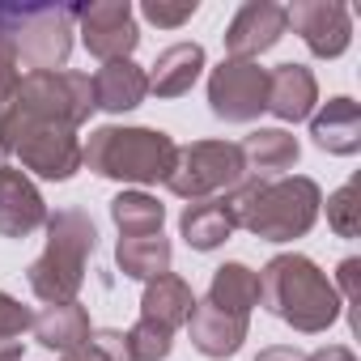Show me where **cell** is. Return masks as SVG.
I'll return each instance as SVG.
<instances>
[{
	"label": "cell",
	"instance_id": "cell-5",
	"mask_svg": "<svg viewBox=\"0 0 361 361\" xmlns=\"http://www.w3.org/2000/svg\"><path fill=\"white\" fill-rule=\"evenodd\" d=\"M243 178H247V166H243V149L234 140H192L174 153L166 188H170V196L196 204V200L234 192Z\"/></svg>",
	"mask_w": 361,
	"mask_h": 361
},
{
	"label": "cell",
	"instance_id": "cell-6",
	"mask_svg": "<svg viewBox=\"0 0 361 361\" xmlns=\"http://www.w3.org/2000/svg\"><path fill=\"white\" fill-rule=\"evenodd\" d=\"M9 111H13L18 119H43V123L81 128V123L94 115V85H90V77L77 73V68L26 73Z\"/></svg>",
	"mask_w": 361,
	"mask_h": 361
},
{
	"label": "cell",
	"instance_id": "cell-9",
	"mask_svg": "<svg viewBox=\"0 0 361 361\" xmlns=\"http://www.w3.org/2000/svg\"><path fill=\"white\" fill-rule=\"evenodd\" d=\"M73 18L81 22V43L102 64L132 60L140 43V26L128 0H94V5H73Z\"/></svg>",
	"mask_w": 361,
	"mask_h": 361
},
{
	"label": "cell",
	"instance_id": "cell-29",
	"mask_svg": "<svg viewBox=\"0 0 361 361\" xmlns=\"http://www.w3.org/2000/svg\"><path fill=\"white\" fill-rule=\"evenodd\" d=\"M30 323H35V310L0 289V340H22L30 331Z\"/></svg>",
	"mask_w": 361,
	"mask_h": 361
},
{
	"label": "cell",
	"instance_id": "cell-3",
	"mask_svg": "<svg viewBox=\"0 0 361 361\" xmlns=\"http://www.w3.org/2000/svg\"><path fill=\"white\" fill-rule=\"evenodd\" d=\"M98 247V230L81 209H56L47 213V247L43 255L26 268L30 293L47 306L56 302H77L81 285H85V268L90 255Z\"/></svg>",
	"mask_w": 361,
	"mask_h": 361
},
{
	"label": "cell",
	"instance_id": "cell-33",
	"mask_svg": "<svg viewBox=\"0 0 361 361\" xmlns=\"http://www.w3.org/2000/svg\"><path fill=\"white\" fill-rule=\"evenodd\" d=\"M255 361H306V353L293 344H268V348H259Z\"/></svg>",
	"mask_w": 361,
	"mask_h": 361
},
{
	"label": "cell",
	"instance_id": "cell-10",
	"mask_svg": "<svg viewBox=\"0 0 361 361\" xmlns=\"http://www.w3.org/2000/svg\"><path fill=\"white\" fill-rule=\"evenodd\" d=\"M285 18L306 43V51L319 60H336L353 43V18L340 0H298L293 9H285Z\"/></svg>",
	"mask_w": 361,
	"mask_h": 361
},
{
	"label": "cell",
	"instance_id": "cell-35",
	"mask_svg": "<svg viewBox=\"0 0 361 361\" xmlns=\"http://www.w3.org/2000/svg\"><path fill=\"white\" fill-rule=\"evenodd\" d=\"M0 361H22V340H0Z\"/></svg>",
	"mask_w": 361,
	"mask_h": 361
},
{
	"label": "cell",
	"instance_id": "cell-23",
	"mask_svg": "<svg viewBox=\"0 0 361 361\" xmlns=\"http://www.w3.org/2000/svg\"><path fill=\"white\" fill-rule=\"evenodd\" d=\"M209 302L230 310V314H251L259 306V272L238 264V259L221 264L209 281Z\"/></svg>",
	"mask_w": 361,
	"mask_h": 361
},
{
	"label": "cell",
	"instance_id": "cell-32",
	"mask_svg": "<svg viewBox=\"0 0 361 361\" xmlns=\"http://www.w3.org/2000/svg\"><path fill=\"white\" fill-rule=\"evenodd\" d=\"M357 272H361V259H357V255H348V259L336 268L340 289H344V302H357V293H361V289H357ZM340 289H336V293H340Z\"/></svg>",
	"mask_w": 361,
	"mask_h": 361
},
{
	"label": "cell",
	"instance_id": "cell-7",
	"mask_svg": "<svg viewBox=\"0 0 361 361\" xmlns=\"http://www.w3.org/2000/svg\"><path fill=\"white\" fill-rule=\"evenodd\" d=\"M73 9L64 5H26L18 26V64L30 73H56L73 56Z\"/></svg>",
	"mask_w": 361,
	"mask_h": 361
},
{
	"label": "cell",
	"instance_id": "cell-19",
	"mask_svg": "<svg viewBox=\"0 0 361 361\" xmlns=\"http://www.w3.org/2000/svg\"><path fill=\"white\" fill-rule=\"evenodd\" d=\"M204 73V47L200 43H174L153 60L149 73V94L157 98H183Z\"/></svg>",
	"mask_w": 361,
	"mask_h": 361
},
{
	"label": "cell",
	"instance_id": "cell-21",
	"mask_svg": "<svg viewBox=\"0 0 361 361\" xmlns=\"http://www.w3.org/2000/svg\"><path fill=\"white\" fill-rule=\"evenodd\" d=\"M178 234L188 238L192 251H217L234 234V217H230V209H226L221 196L196 200V204L183 209V217H178Z\"/></svg>",
	"mask_w": 361,
	"mask_h": 361
},
{
	"label": "cell",
	"instance_id": "cell-34",
	"mask_svg": "<svg viewBox=\"0 0 361 361\" xmlns=\"http://www.w3.org/2000/svg\"><path fill=\"white\" fill-rule=\"evenodd\" d=\"M306 361H357V357H353V348H344V344H327V348L310 353Z\"/></svg>",
	"mask_w": 361,
	"mask_h": 361
},
{
	"label": "cell",
	"instance_id": "cell-36",
	"mask_svg": "<svg viewBox=\"0 0 361 361\" xmlns=\"http://www.w3.org/2000/svg\"><path fill=\"white\" fill-rule=\"evenodd\" d=\"M5 166H9V153H5V149H0V170H5Z\"/></svg>",
	"mask_w": 361,
	"mask_h": 361
},
{
	"label": "cell",
	"instance_id": "cell-17",
	"mask_svg": "<svg viewBox=\"0 0 361 361\" xmlns=\"http://www.w3.org/2000/svg\"><path fill=\"white\" fill-rule=\"evenodd\" d=\"M238 149H243V166L251 178H281L285 170L298 166V153H302L298 136L285 128H255L243 136Z\"/></svg>",
	"mask_w": 361,
	"mask_h": 361
},
{
	"label": "cell",
	"instance_id": "cell-26",
	"mask_svg": "<svg viewBox=\"0 0 361 361\" xmlns=\"http://www.w3.org/2000/svg\"><path fill=\"white\" fill-rule=\"evenodd\" d=\"M327 226L340 238H357L361 234V192H357V178L327 196Z\"/></svg>",
	"mask_w": 361,
	"mask_h": 361
},
{
	"label": "cell",
	"instance_id": "cell-31",
	"mask_svg": "<svg viewBox=\"0 0 361 361\" xmlns=\"http://www.w3.org/2000/svg\"><path fill=\"white\" fill-rule=\"evenodd\" d=\"M18 85H22V68H18V56H0V115H5L18 98Z\"/></svg>",
	"mask_w": 361,
	"mask_h": 361
},
{
	"label": "cell",
	"instance_id": "cell-20",
	"mask_svg": "<svg viewBox=\"0 0 361 361\" xmlns=\"http://www.w3.org/2000/svg\"><path fill=\"white\" fill-rule=\"evenodd\" d=\"M30 331H35V340H39L43 348H51V353H73V348H81V344L90 340L94 323H90V310H85L81 302H56V306H47L43 314H35Z\"/></svg>",
	"mask_w": 361,
	"mask_h": 361
},
{
	"label": "cell",
	"instance_id": "cell-30",
	"mask_svg": "<svg viewBox=\"0 0 361 361\" xmlns=\"http://www.w3.org/2000/svg\"><path fill=\"white\" fill-rule=\"evenodd\" d=\"M26 5H0V56H18V26Z\"/></svg>",
	"mask_w": 361,
	"mask_h": 361
},
{
	"label": "cell",
	"instance_id": "cell-28",
	"mask_svg": "<svg viewBox=\"0 0 361 361\" xmlns=\"http://www.w3.org/2000/svg\"><path fill=\"white\" fill-rule=\"evenodd\" d=\"M200 9V0H145L140 5V18L157 30H178L183 22H192Z\"/></svg>",
	"mask_w": 361,
	"mask_h": 361
},
{
	"label": "cell",
	"instance_id": "cell-14",
	"mask_svg": "<svg viewBox=\"0 0 361 361\" xmlns=\"http://www.w3.org/2000/svg\"><path fill=\"white\" fill-rule=\"evenodd\" d=\"M90 85H94V111H106V115L136 111L149 98V73L136 60H111V64H102L90 77Z\"/></svg>",
	"mask_w": 361,
	"mask_h": 361
},
{
	"label": "cell",
	"instance_id": "cell-4",
	"mask_svg": "<svg viewBox=\"0 0 361 361\" xmlns=\"http://www.w3.org/2000/svg\"><path fill=\"white\" fill-rule=\"evenodd\" d=\"M178 145L161 128H94L90 140L81 145V166H90L102 178H119V183H166V174L174 166Z\"/></svg>",
	"mask_w": 361,
	"mask_h": 361
},
{
	"label": "cell",
	"instance_id": "cell-12",
	"mask_svg": "<svg viewBox=\"0 0 361 361\" xmlns=\"http://www.w3.org/2000/svg\"><path fill=\"white\" fill-rule=\"evenodd\" d=\"M47 226V200L30 183L26 170L5 166L0 170V234L5 238H30Z\"/></svg>",
	"mask_w": 361,
	"mask_h": 361
},
{
	"label": "cell",
	"instance_id": "cell-15",
	"mask_svg": "<svg viewBox=\"0 0 361 361\" xmlns=\"http://www.w3.org/2000/svg\"><path fill=\"white\" fill-rule=\"evenodd\" d=\"M319 102V81L306 64H276L268 73V111L281 123H302L314 115Z\"/></svg>",
	"mask_w": 361,
	"mask_h": 361
},
{
	"label": "cell",
	"instance_id": "cell-27",
	"mask_svg": "<svg viewBox=\"0 0 361 361\" xmlns=\"http://www.w3.org/2000/svg\"><path fill=\"white\" fill-rule=\"evenodd\" d=\"M64 361H132V357H128L123 331H115V327H94L81 348L64 353Z\"/></svg>",
	"mask_w": 361,
	"mask_h": 361
},
{
	"label": "cell",
	"instance_id": "cell-18",
	"mask_svg": "<svg viewBox=\"0 0 361 361\" xmlns=\"http://www.w3.org/2000/svg\"><path fill=\"white\" fill-rule=\"evenodd\" d=\"M192 306H196L192 285H188L183 276H174V272L149 281L145 293H140V319H149V323H157V327H166V331L188 327Z\"/></svg>",
	"mask_w": 361,
	"mask_h": 361
},
{
	"label": "cell",
	"instance_id": "cell-22",
	"mask_svg": "<svg viewBox=\"0 0 361 361\" xmlns=\"http://www.w3.org/2000/svg\"><path fill=\"white\" fill-rule=\"evenodd\" d=\"M170 259H174V247H170V238H161V234L119 238V247H115L119 272L132 276V281H145V285L157 281V276H166V272H170Z\"/></svg>",
	"mask_w": 361,
	"mask_h": 361
},
{
	"label": "cell",
	"instance_id": "cell-16",
	"mask_svg": "<svg viewBox=\"0 0 361 361\" xmlns=\"http://www.w3.org/2000/svg\"><path fill=\"white\" fill-rule=\"evenodd\" d=\"M310 136L323 153H336V157L361 153V106L344 94L327 98V106L310 115Z\"/></svg>",
	"mask_w": 361,
	"mask_h": 361
},
{
	"label": "cell",
	"instance_id": "cell-25",
	"mask_svg": "<svg viewBox=\"0 0 361 361\" xmlns=\"http://www.w3.org/2000/svg\"><path fill=\"white\" fill-rule=\"evenodd\" d=\"M123 340H128V357L132 361H166L170 348H174V331H166V327H157L149 319H136L123 331Z\"/></svg>",
	"mask_w": 361,
	"mask_h": 361
},
{
	"label": "cell",
	"instance_id": "cell-2",
	"mask_svg": "<svg viewBox=\"0 0 361 361\" xmlns=\"http://www.w3.org/2000/svg\"><path fill=\"white\" fill-rule=\"evenodd\" d=\"M259 306L268 314H276L281 323H289L302 336H319L327 331L344 302L336 293V285L327 281V272L310 259V255H272L259 272Z\"/></svg>",
	"mask_w": 361,
	"mask_h": 361
},
{
	"label": "cell",
	"instance_id": "cell-13",
	"mask_svg": "<svg viewBox=\"0 0 361 361\" xmlns=\"http://www.w3.org/2000/svg\"><path fill=\"white\" fill-rule=\"evenodd\" d=\"M247 331H251V319H247V314H230V310L213 306L209 298L192 306V319H188L192 348H196V353H204V357H213V361L234 357V353L243 348Z\"/></svg>",
	"mask_w": 361,
	"mask_h": 361
},
{
	"label": "cell",
	"instance_id": "cell-8",
	"mask_svg": "<svg viewBox=\"0 0 361 361\" xmlns=\"http://www.w3.org/2000/svg\"><path fill=\"white\" fill-rule=\"evenodd\" d=\"M209 111L226 123H251L268 111V68L255 60H221L209 73Z\"/></svg>",
	"mask_w": 361,
	"mask_h": 361
},
{
	"label": "cell",
	"instance_id": "cell-11",
	"mask_svg": "<svg viewBox=\"0 0 361 361\" xmlns=\"http://www.w3.org/2000/svg\"><path fill=\"white\" fill-rule=\"evenodd\" d=\"M289 30V18L272 0H247L226 26V60H255L272 51Z\"/></svg>",
	"mask_w": 361,
	"mask_h": 361
},
{
	"label": "cell",
	"instance_id": "cell-24",
	"mask_svg": "<svg viewBox=\"0 0 361 361\" xmlns=\"http://www.w3.org/2000/svg\"><path fill=\"white\" fill-rule=\"evenodd\" d=\"M111 221L119 226L123 238L161 234L166 204H157V196H149V192H119V196L111 200Z\"/></svg>",
	"mask_w": 361,
	"mask_h": 361
},
{
	"label": "cell",
	"instance_id": "cell-1",
	"mask_svg": "<svg viewBox=\"0 0 361 361\" xmlns=\"http://www.w3.org/2000/svg\"><path fill=\"white\" fill-rule=\"evenodd\" d=\"M234 230H251L264 243H293L306 238L319 221L323 192L306 174H281V178H243L234 192L221 196Z\"/></svg>",
	"mask_w": 361,
	"mask_h": 361
}]
</instances>
